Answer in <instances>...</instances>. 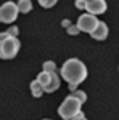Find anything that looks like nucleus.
I'll list each match as a JSON object with an SVG mask.
<instances>
[{
	"label": "nucleus",
	"instance_id": "dca6fc26",
	"mask_svg": "<svg viewBox=\"0 0 119 120\" xmlns=\"http://www.w3.org/2000/svg\"><path fill=\"white\" fill-rule=\"evenodd\" d=\"M7 32H8L11 37H16V35H18V27H16V26H15V27H10Z\"/></svg>",
	"mask_w": 119,
	"mask_h": 120
},
{
	"label": "nucleus",
	"instance_id": "7ed1b4c3",
	"mask_svg": "<svg viewBox=\"0 0 119 120\" xmlns=\"http://www.w3.org/2000/svg\"><path fill=\"white\" fill-rule=\"evenodd\" d=\"M19 40L16 37H7L2 43H0V58L2 59H11V58H15L16 53L19 51Z\"/></svg>",
	"mask_w": 119,
	"mask_h": 120
},
{
	"label": "nucleus",
	"instance_id": "9d476101",
	"mask_svg": "<svg viewBox=\"0 0 119 120\" xmlns=\"http://www.w3.org/2000/svg\"><path fill=\"white\" fill-rule=\"evenodd\" d=\"M18 10H19V13H29L31 10H32V3H31V0H19L18 3Z\"/></svg>",
	"mask_w": 119,
	"mask_h": 120
},
{
	"label": "nucleus",
	"instance_id": "1a4fd4ad",
	"mask_svg": "<svg viewBox=\"0 0 119 120\" xmlns=\"http://www.w3.org/2000/svg\"><path fill=\"white\" fill-rule=\"evenodd\" d=\"M31 91H32V94H34L36 98H40V96L44 94V91H45V88H44V85L36 79L34 82H31Z\"/></svg>",
	"mask_w": 119,
	"mask_h": 120
},
{
	"label": "nucleus",
	"instance_id": "5701e85b",
	"mask_svg": "<svg viewBox=\"0 0 119 120\" xmlns=\"http://www.w3.org/2000/svg\"><path fill=\"white\" fill-rule=\"evenodd\" d=\"M0 21H2V19H0Z\"/></svg>",
	"mask_w": 119,
	"mask_h": 120
},
{
	"label": "nucleus",
	"instance_id": "4468645a",
	"mask_svg": "<svg viewBox=\"0 0 119 120\" xmlns=\"http://www.w3.org/2000/svg\"><path fill=\"white\" fill-rule=\"evenodd\" d=\"M58 0H39V3L44 7V8H50V7H53Z\"/></svg>",
	"mask_w": 119,
	"mask_h": 120
},
{
	"label": "nucleus",
	"instance_id": "0eeeda50",
	"mask_svg": "<svg viewBox=\"0 0 119 120\" xmlns=\"http://www.w3.org/2000/svg\"><path fill=\"white\" fill-rule=\"evenodd\" d=\"M92 37L95 38V40H105V38L108 37V26L100 21L98 26H97V29L92 32Z\"/></svg>",
	"mask_w": 119,
	"mask_h": 120
},
{
	"label": "nucleus",
	"instance_id": "4be33fe9",
	"mask_svg": "<svg viewBox=\"0 0 119 120\" xmlns=\"http://www.w3.org/2000/svg\"><path fill=\"white\" fill-rule=\"evenodd\" d=\"M44 120H50V119H44Z\"/></svg>",
	"mask_w": 119,
	"mask_h": 120
},
{
	"label": "nucleus",
	"instance_id": "6e6552de",
	"mask_svg": "<svg viewBox=\"0 0 119 120\" xmlns=\"http://www.w3.org/2000/svg\"><path fill=\"white\" fill-rule=\"evenodd\" d=\"M44 88H45L47 93H53L60 88V77L56 75V72H52V79H50V82L47 83Z\"/></svg>",
	"mask_w": 119,
	"mask_h": 120
},
{
	"label": "nucleus",
	"instance_id": "9b49d317",
	"mask_svg": "<svg viewBox=\"0 0 119 120\" xmlns=\"http://www.w3.org/2000/svg\"><path fill=\"white\" fill-rule=\"evenodd\" d=\"M50 79H52V72H45V71H42L40 74L37 75V80H39V82L42 83L44 86H45L47 83L50 82Z\"/></svg>",
	"mask_w": 119,
	"mask_h": 120
},
{
	"label": "nucleus",
	"instance_id": "a211bd4d",
	"mask_svg": "<svg viewBox=\"0 0 119 120\" xmlns=\"http://www.w3.org/2000/svg\"><path fill=\"white\" fill-rule=\"evenodd\" d=\"M71 120H87V119H85V115H84L82 112H79V114H77L74 119H71Z\"/></svg>",
	"mask_w": 119,
	"mask_h": 120
},
{
	"label": "nucleus",
	"instance_id": "39448f33",
	"mask_svg": "<svg viewBox=\"0 0 119 120\" xmlns=\"http://www.w3.org/2000/svg\"><path fill=\"white\" fill-rule=\"evenodd\" d=\"M98 18H95V15H92V13H85L82 16H79L77 19V26L79 29L82 30V32H87V34H92L97 26H98Z\"/></svg>",
	"mask_w": 119,
	"mask_h": 120
},
{
	"label": "nucleus",
	"instance_id": "f257e3e1",
	"mask_svg": "<svg viewBox=\"0 0 119 120\" xmlns=\"http://www.w3.org/2000/svg\"><path fill=\"white\" fill-rule=\"evenodd\" d=\"M61 72V77H63L66 82H69V90L74 91L76 86L79 83H82L87 77V67L82 61L76 59V58H71L68 59L66 63L63 64V67L60 69Z\"/></svg>",
	"mask_w": 119,
	"mask_h": 120
},
{
	"label": "nucleus",
	"instance_id": "2eb2a0df",
	"mask_svg": "<svg viewBox=\"0 0 119 120\" xmlns=\"http://www.w3.org/2000/svg\"><path fill=\"white\" fill-rule=\"evenodd\" d=\"M79 30H81V29H79V26H69V27H68V32H69L71 35H76Z\"/></svg>",
	"mask_w": 119,
	"mask_h": 120
},
{
	"label": "nucleus",
	"instance_id": "f03ea898",
	"mask_svg": "<svg viewBox=\"0 0 119 120\" xmlns=\"http://www.w3.org/2000/svg\"><path fill=\"white\" fill-rule=\"evenodd\" d=\"M81 106H82V102L77 101L76 98H73V96L69 94V96H66V99L61 102V106L58 107V114H60L61 119L71 120L81 112Z\"/></svg>",
	"mask_w": 119,
	"mask_h": 120
},
{
	"label": "nucleus",
	"instance_id": "20e7f679",
	"mask_svg": "<svg viewBox=\"0 0 119 120\" xmlns=\"http://www.w3.org/2000/svg\"><path fill=\"white\" fill-rule=\"evenodd\" d=\"M18 5L15 2H5L2 7H0V19L2 22H13L15 19L18 18Z\"/></svg>",
	"mask_w": 119,
	"mask_h": 120
},
{
	"label": "nucleus",
	"instance_id": "412c9836",
	"mask_svg": "<svg viewBox=\"0 0 119 120\" xmlns=\"http://www.w3.org/2000/svg\"><path fill=\"white\" fill-rule=\"evenodd\" d=\"M84 2H85V3H89V2H92V0H84Z\"/></svg>",
	"mask_w": 119,
	"mask_h": 120
},
{
	"label": "nucleus",
	"instance_id": "6ab92c4d",
	"mask_svg": "<svg viewBox=\"0 0 119 120\" xmlns=\"http://www.w3.org/2000/svg\"><path fill=\"white\" fill-rule=\"evenodd\" d=\"M7 37H10L8 32H7V30H5V32H2V34H0V43H2V42H3V40H5Z\"/></svg>",
	"mask_w": 119,
	"mask_h": 120
},
{
	"label": "nucleus",
	"instance_id": "f8f14e48",
	"mask_svg": "<svg viewBox=\"0 0 119 120\" xmlns=\"http://www.w3.org/2000/svg\"><path fill=\"white\" fill-rule=\"evenodd\" d=\"M71 96H73V98H76L77 101H81L82 104L87 101V94H85L84 91H81V90H74V91H71Z\"/></svg>",
	"mask_w": 119,
	"mask_h": 120
},
{
	"label": "nucleus",
	"instance_id": "aec40b11",
	"mask_svg": "<svg viewBox=\"0 0 119 120\" xmlns=\"http://www.w3.org/2000/svg\"><path fill=\"white\" fill-rule=\"evenodd\" d=\"M61 24H63L64 27H69V26H71V22H69L68 19H64V21H63V22H61Z\"/></svg>",
	"mask_w": 119,
	"mask_h": 120
},
{
	"label": "nucleus",
	"instance_id": "f3484780",
	"mask_svg": "<svg viewBox=\"0 0 119 120\" xmlns=\"http://www.w3.org/2000/svg\"><path fill=\"white\" fill-rule=\"evenodd\" d=\"M76 7L81 10H85V7H87V3L84 2V0H76Z\"/></svg>",
	"mask_w": 119,
	"mask_h": 120
},
{
	"label": "nucleus",
	"instance_id": "423d86ee",
	"mask_svg": "<svg viewBox=\"0 0 119 120\" xmlns=\"http://www.w3.org/2000/svg\"><path fill=\"white\" fill-rule=\"evenodd\" d=\"M106 7H108V5H106L105 0H92V2L87 3L85 10H87L89 13H92V15H101V13L106 11Z\"/></svg>",
	"mask_w": 119,
	"mask_h": 120
},
{
	"label": "nucleus",
	"instance_id": "ddd939ff",
	"mask_svg": "<svg viewBox=\"0 0 119 120\" xmlns=\"http://www.w3.org/2000/svg\"><path fill=\"white\" fill-rule=\"evenodd\" d=\"M42 69L45 71V72H55V69H56V66L53 61H45L44 63V66H42Z\"/></svg>",
	"mask_w": 119,
	"mask_h": 120
}]
</instances>
